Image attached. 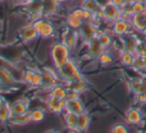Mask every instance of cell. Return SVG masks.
<instances>
[{"instance_id":"1","label":"cell","mask_w":146,"mask_h":133,"mask_svg":"<svg viewBox=\"0 0 146 133\" xmlns=\"http://www.w3.org/2000/svg\"><path fill=\"white\" fill-rule=\"evenodd\" d=\"M59 77L64 81L65 83L72 82V81H81V82H86L85 78L81 72L78 69L76 63L73 60H68L62 67L56 69Z\"/></svg>"},{"instance_id":"2","label":"cell","mask_w":146,"mask_h":133,"mask_svg":"<svg viewBox=\"0 0 146 133\" xmlns=\"http://www.w3.org/2000/svg\"><path fill=\"white\" fill-rule=\"evenodd\" d=\"M71 50L64 42H57L51 47V58L55 69L62 67L68 60H70Z\"/></svg>"},{"instance_id":"3","label":"cell","mask_w":146,"mask_h":133,"mask_svg":"<svg viewBox=\"0 0 146 133\" xmlns=\"http://www.w3.org/2000/svg\"><path fill=\"white\" fill-rule=\"evenodd\" d=\"M31 24L33 25L35 29L38 32L39 37L41 38H50L51 36H53L55 33V28L54 25L49 21L45 20L43 18H39L37 20H35L34 22H32Z\"/></svg>"},{"instance_id":"4","label":"cell","mask_w":146,"mask_h":133,"mask_svg":"<svg viewBox=\"0 0 146 133\" xmlns=\"http://www.w3.org/2000/svg\"><path fill=\"white\" fill-rule=\"evenodd\" d=\"M132 31H133V28L129 20H123L119 18L113 23H111V32L117 37H122Z\"/></svg>"},{"instance_id":"5","label":"cell","mask_w":146,"mask_h":133,"mask_svg":"<svg viewBox=\"0 0 146 133\" xmlns=\"http://www.w3.org/2000/svg\"><path fill=\"white\" fill-rule=\"evenodd\" d=\"M79 36L85 43L89 42L93 38L98 36V28L94 26L92 23L83 21L81 26L79 27Z\"/></svg>"},{"instance_id":"6","label":"cell","mask_w":146,"mask_h":133,"mask_svg":"<svg viewBox=\"0 0 146 133\" xmlns=\"http://www.w3.org/2000/svg\"><path fill=\"white\" fill-rule=\"evenodd\" d=\"M102 14H103V20H105L108 23H113L114 21H116L117 19H119L120 17V7L115 6L112 3H108L105 6H103L101 8Z\"/></svg>"},{"instance_id":"7","label":"cell","mask_w":146,"mask_h":133,"mask_svg":"<svg viewBox=\"0 0 146 133\" xmlns=\"http://www.w3.org/2000/svg\"><path fill=\"white\" fill-rule=\"evenodd\" d=\"M66 106V99H57L55 97L48 96L46 100V107L47 110L52 113H62L65 111Z\"/></svg>"},{"instance_id":"8","label":"cell","mask_w":146,"mask_h":133,"mask_svg":"<svg viewBox=\"0 0 146 133\" xmlns=\"http://www.w3.org/2000/svg\"><path fill=\"white\" fill-rule=\"evenodd\" d=\"M125 119L130 125H140L144 120V114L140 108L131 107L126 112Z\"/></svg>"},{"instance_id":"9","label":"cell","mask_w":146,"mask_h":133,"mask_svg":"<svg viewBox=\"0 0 146 133\" xmlns=\"http://www.w3.org/2000/svg\"><path fill=\"white\" fill-rule=\"evenodd\" d=\"M129 21L132 25L133 31L141 32L146 27V11L144 10V11H142V12L134 13V14L130 17Z\"/></svg>"},{"instance_id":"10","label":"cell","mask_w":146,"mask_h":133,"mask_svg":"<svg viewBox=\"0 0 146 133\" xmlns=\"http://www.w3.org/2000/svg\"><path fill=\"white\" fill-rule=\"evenodd\" d=\"M120 38H121L122 42H123L124 50L130 51V52H132V53L136 52V48H137L140 41L133 33L130 32V33H128V34L124 35V36L120 37Z\"/></svg>"},{"instance_id":"11","label":"cell","mask_w":146,"mask_h":133,"mask_svg":"<svg viewBox=\"0 0 146 133\" xmlns=\"http://www.w3.org/2000/svg\"><path fill=\"white\" fill-rule=\"evenodd\" d=\"M19 37H20L22 42H30V41L38 38L39 35L37 30L33 27V25L29 24L24 26L19 31Z\"/></svg>"},{"instance_id":"12","label":"cell","mask_w":146,"mask_h":133,"mask_svg":"<svg viewBox=\"0 0 146 133\" xmlns=\"http://www.w3.org/2000/svg\"><path fill=\"white\" fill-rule=\"evenodd\" d=\"M86 44H87V46H88V49H87L88 56H90L91 58L97 59L98 56L105 50V49L103 48V46L100 44L97 37H95V38H93L92 40H90L89 42H87Z\"/></svg>"},{"instance_id":"13","label":"cell","mask_w":146,"mask_h":133,"mask_svg":"<svg viewBox=\"0 0 146 133\" xmlns=\"http://www.w3.org/2000/svg\"><path fill=\"white\" fill-rule=\"evenodd\" d=\"M65 111L76 113V114L79 115L85 112V106H84V104L82 103V101L79 98L69 99V100H66Z\"/></svg>"},{"instance_id":"14","label":"cell","mask_w":146,"mask_h":133,"mask_svg":"<svg viewBox=\"0 0 146 133\" xmlns=\"http://www.w3.org/2000/svg\"><path fill=\"white\" fill-rule=\"evenodd\" d=\"M11 115H20L29 112V104L26 100H16L10 104Z\"/></svg>"},{"instance_id":"15","label":"cell","mask_w":146,"mask_h":133,"mask_svg":"<svg viewBox=\"0 0 146 133\" xmlns=\"http://www.w3.org/2000/svg\"><path fill=\"white\" fill-rule=\"evenodd\" d=\"M67 88L61 84H55L49 88V96L55 97L57 99H66Z\"/></svg>"},{"instance_id":"16","label":"cell","mask_w":146,"mask_h":133,"mask_svg":"<svg viewBox=\"0 0 146 133\" xmlns=\"http://www.w3.org/2000/svg\"><path fill=\"white\" fill-rule=\"evenodd\" d=\"M80 7H81L82 9H84V10H87L91 13H94V14L99 12L102 8L96 0H82Z\"/></svg>"},{"instance_id":"17","label":"cell","mask_w":146,"mask_h":133,"mask_svg":"<svg viewBox=\"0 0 146 133\" xmlns=\"http://www.w3.org/2000/svg\"><path fill=\"white\" fill-rule=\"evenodd\" d=\"M8 122L12 125H17V126H23V125L27 124V123L31 122L30 117H29V113H25V114L20 115H11L9 118Z\"/></svg>"},{"instance_id":"18","label":"cell","mask_w":146,"mask_h":133,"mask_svg":"<svg viewBox=\"0 0 146 133\" xmlns=\"http://www.w3.org/2000/svg\"><path fill=\"white\" fill-rule=\"evenodd\" d=\"M90 124V117L87 115V113L84 112L82 114L78 115L77 124H76V131L78 132H83L86 131Z\"/></svg>"},{"instance_id":"19","label":"cell","mask_w":146,"mask_h":133,"mask_svg":"<svg viewBox=\"0 0 146 133\" xmlns=\"http://www.w3.org/2000/svg\"><path fill=\"white\" fill-rule=\"evenodd\" d=\"M64 122L66 124L67 128L71 129V130H76V124H77V119L78 114L73 112H68V111H64Z\"/></svg>"},{"instance_id":"20","label":"cell","mask_w":146,"mask_h":133,"mask_svg":"<svg viewBox=\"0 0 146 133\" xmlns=\"http://www.w3.org/2000/svg\"><path fill=\"white\" fill-rule=\"evenodd\" d=\"M135 53H132L130 51L127 50H121L119 53V59H120V62H121L122 65L124 66H132L133 64V61L135 59Z\"/></svg>"},{"instance_id":"21","label":"cell","mask_w":146,"mask_h":133,"mask_svg":"<svg viewBox=\"0 0 146 133\" xmlns=\"http://www.w3.org/2000/svg\"><path fill=\"white\" fill-rule=\"evenodd\" d=\"M78 37H79V34H78L76 31H69L64 36L62 42H64L65 44L69 47V49L72 50V49L74 48V46H75L76 42H77Z\"/></svg>"},{"instance_id":"22","label":"cell","mask_w":146,"mask_h":133,"mask_svg":"<svg viewBox=\"0 0 146 133\" xmlns=\"http://www.w3.org/2000/svg\"><path fill=\"white\" fill-rule=\"evenodd\" d=\"M97 38L104 49H109L112 46V44H113V38L107 32H104V31L101 32L100 34H98Z\"/></svg>"},{"instance_id":"23","label":"cell","mask_w":146,"mask_h":133,"mask_svg":"<svg viewBox=\"0 0 146 133\" xmlns=\"http://www.w3.org/2000/svg\"><path fill=\"white\" fill-rule=\"evenodd\" d=\"M28 113L31 122H41L45 119V111L41 108H35Z\"/></svg>"},{"instance_id":"24","label":"cell","mask_w":146,"mask_h":133,"mask_svg":"<svg viewBox=\"0 0 146 133\" xmlns=\"http://www.w3.org/2000/svg\"><path fill=\"white\" fill-rule=\"evenodd\" d=\"M0 84L5 85V86H10L12 84H15V81L13 80L11 74L3 68H0Z\"/></svg>"},{"instance_id":"25","label":"cell","mask_w":146,"mask_h":133,"mask_svg":"<svg viewBox=\"0 0 146 133\" xmlns=\"http://www.w3.org/2000/svg\"><path fill=\"white\" fill-rule=\"evenodd\" d=\"M97 60H98V62L102 65H109L113 63L114 57H113V54H112L108 49H105V50L98 56Z\"/></svg>"},{"instance_id":"26","label":"cell","mask_w":146,"mask_h":133,"mask_svg":"<svg viewBox=\"0 0 146 133\" xmlns=\"http://www.w3.org/2000/svg\"><path fill=\"white\" fill-rule=\"evenodd\" d=\"M11 116V110H10V104L4 101L1 106H0V121L1 122H6L9 120Z\"/></svg>"},{"instance_id":"27","label":"cell","mask_w":146,"mask_h":133,"mask_svg":"<svg viewBox=\"0 0 146 133\" xmlns=\"http://www.w3.org/2000/svg\"><path fill=\"white\" fill-rule=\"evenodd\" d=\"M131 67L137 71H146V57L136 55Z\"/></svg>"},{"instance_id":"28","label":"cell","mask_w":146,"mask_h":133,"mask_svg":"<svg viewBox=\"0 0 146 133\" xmlns=\"http://www.w3.org/2000/svg\"><path fill=\"white\" fill-rule=\"evenodd\" d=\"M29 85L31 87H33V88H37V87H41L42 85H44V79H43L42 72H36L35 71Z\"/></svg>"},{"instance_id":"29","label":"cell","mask_w":146,"mask_h":133,"mask_svg":"<svg viewBox=\"0 0 146 133\" xmlns=\"http://www.w3.org/2000/svg\"><path fill=\"white\" fill-rule=\"evenodd\" d=\"M67 87L70 89H73V90H75L76 92H78L79 94L87 89L86 82H81V81H72V82H69V83H67Z\"/></svg>"},{"instance_id":"30","label":"cell","mask_w":146,"mask_h":133,"mask_svg":"<svg viewBox=\"0 0 146 133\" xmlns=\"http://www.w3.org/2000/svg\"><path fill=\"white\" fill-rule=\"evenodd\" d=\"M66 23L68 24L69 27H71V28L79 29V27L81 26V24L83 23V21L79 20L78 18H76V17H74L73 15H71L70 13H69L66 17Z\"/></svg>"},{"instance_id":"31","label":"cell","mask_w":146,"mask_h":133,"mask_svg":"<svg viewBox=\"0 0 146 133\" xmlns=\"http://www.w3.org/2000/svg\"><path fill=\"white\" fill-rule=\"evenodd\" d=\"M111 132L113 133H127L128 132V127L123 123H117V124L113 125L111 129Z\"/></svg>"},{"instance_id":"32","label":"cell","mask_w":146,"mask_h":133,"mask_svg":"<svg viewBox=\"0 0 146 133\" xmlns=\"http://www.w3.org/2000/svg\"><path fill=\"white\" fill-rule=\"evenodd\" d=\"M132 6H133L134 13H138V12H142V11H144L143 2H142V0H135V2L132 4Z\"/></svg>"},{"instance_id":"33","label":"cell","mask_w":146,"mask_h":133,"mask_svg":"<svg viewBox=\"0 0 146 133\" xmlns=\"http://www.w3.org/2000/svg\"><path fill=\"white\" fill-rule=\"evenodd\" d=\"M35 71L34 70H31V69H29V70H26L24 73H23V81L26 83H30L31 79H32L33 75H34Z\"/></svg>"},{"instance_id":"34","label":"cell","mask_w":146,"mask_h":133,"mask_svg":"<svg viewBox=\"0 0 146 133\" xmlns=\"http://www.w3.org/2000/svg\"><path fill=\"white\" fill-rule=\"evenodd\" d=\"M75 98H79V93L76 92V91L73 90V89H70L67 87L66 100H69V99H75Z\"/></svg>"},{"instance_id":"35","label":"cell","mask_w":146,"mask_h":133,"mask_svg":"<svg viewBox=\"0 0 146 133\" xmlns=\"http://www.w3.org/2000/svg\"><path fill=\"white\" fill-rule=\"evenodd\" d=\"M135 99L138 103H140V104L146 105V92L135 94Z\"/></svg>"},{"instance_id":"36","label":"cell","mask_w":146,"mask_h":133,"mask_svg":"<svg viewBox=\"0 0 146 133\" xmlns=\"http://www.w3.org/2000/svg\"><path fill=\"white\" fill-rule=\"evenodd\" d=\"M110 3H112L117 7H121L124 4V1L123 0H110Z\"/></svg>"},{"instance_id":"37","label":"cell","mask_w":146,"mask_h":133,"mask_svg":"<svg viewBox=\"0 0 146 133\" xmlns=\"http://www.w3.org/2000/svg\"><path fill=\"white\" fill-rule=\"evenodd\" d=\"M56 4H58V5H62V4H65V3H67V2H70L71 0H53Z\"/></svg>"},{"instance_id":"38","label":"cell","mask_w":146,"mask_h":133,"mask_svg":"<svg viewBox=\"0 0 146 133\" xmlns=\"http://www.w3.org/2000/svg\"><path fill=\"white\" fill-rule=\"evenodd\" d=\"M18 1H19V3H20L21 5H24V6H26V5L29 4L32 0H18Z\"/></svg>"},{"instance_id":"39","label":"cell","mask_w":146,"mask_h":133,"mask_svg":"<svg viewBox=\"0 0 146 133\" xmlns=\"http://www.w3.org/2000/svg\"><path fill=\"white\" fill-rule=\"evenodd\" d=\"M124 4H133L135 2V0H123Z\"/></svg>"},{"instance_id":"40","label":"cell","mask_w":146,"mask_h":133,"mask_svg":"<svg viewBox=\"0 0 146 133\" xmlns=\"http://www.w3.org/2000/svg\"><path fill=\"white\" fill-rule=\"evenodd\" d=\"M4 101H5V99L3 98V97L1 96V95H0V106H1V105H2L3 103H4Z\"/></svg>"},{"instance_id":"41","label":"cell","mask_w":146,"mask_h":133,"mask_svg":"<svg viewBox=\"0 0 146 133\" xmlns=\"http://www.w3.org/2000/svg\"><path fill=\"white\" fill-rule=\"evenodd\" d=\"M140 33H141V34L143 35V36H144V37H145V38H146V27H145V28H144L143 30H142V31H141V32H140Z\"/></svg>"},{"instance_id":"42","label":"cell","mask_w":146,"mask_h":133,"mask_svg":"<svg viewBox=\"0 0 146 133\" xmlns=\"http://www.w3.org/2000/svg\"><path fill=\"white\" fill-rule=\"evenodd\" d=\"M142 2H143V7H144V10L146 11V0H142Z\"/></svg>"},{"instance_id":"43","label":"cell","mask_w":146,"mask_h":133,"mask_svg":"<svg viewBox=\"0 0 146 133\" xmlns=\"http://www.w3.org/2000/svg\"><path fill=\"white\" fill-rule=\"evenodd\" d=\"M3 1H5V0H0V2H3Z\"/></svg>"}]
</instances>
